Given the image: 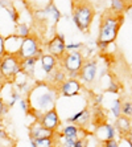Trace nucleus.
Here are the masks:
<instances>
[{
	"label": "nucleus",
	"mask_w": 132,
	"mask_h": 147,
	"mask_svg": "<svg viewBox=\"0 0 132 147\" xmlns=\"http://www.w3.org/2000/svg\"><path fill=\"white\" fill-rule=\"evenodd\" d=\"M58 98L60 97H58L57 86L52 85L45 80H37L29 94L27 96L31 106L27 115H31L34 118V121H38L41 114L57 106Z\"/></svg>",
	"instance_id": "f257e3e1"
},
{
	"label": "nucleus",
	"mask_w": 132,
	"mask_h": 147,
	"mask_svg": "<svg viewBox=\"0 0 132 147\" xmlns=\"http://www.w3.org/2000/svg\"><path fill=\"white\" fill-rule=\"evenodd\" d=\"M123 23H124V16L115 15L110 11L105 12L101 17L96 42H103L107 45L114 44Z\"/></svg>",
	"instance_id": "f03ea898"
},
{
	"label": "nucleus",
	"mask_w": 132,
	"mask_h": 147,
	"mask_svg": "<svg viewBox=\"0 0 132 147\" xmlns=\"http://www.w3.org/2000/svg\"><path fill=\"white\" fill-rule=\"evenodd\" d=\"M95 17V8L88 0H73L71 21L79 32L88 33Z\"/></svg>",
	"instance_id": "7ed1b4c3"
},
{
	"label": "nucleus",
	"mask_w": 132,
	"mask_h": 147,
	"mask_svg": "<svg viewBox=\"0 0 132 147\" xmlns=\"http://www.w3.org/2000/svg\"><path fill=\"white\" fill-rule=\"evenodd\" d=\"M62 17L61 11L58 9L53 0H49L42 8H36L33 11V19L38 23H42L46 27L56 28Z\"/></svg>",
	"instance_id": "20e7f679"
},
{
	"label": "nucleus",
	"mask_w": 132,
	"mask_h": 147,
	"mask_svg": "<svg viewBox=\"0 0 132 147\" xmlns=\"http://www.w3.org/2000/svg\"><path fill=\"white\" fill-rule=\"evenodd\" d=\"M83 62L85 57L82 55V51L66 52V55L60 61V66L66 72L69 78H78V72L81 70Z\"/></svg>",
	"instance_id": "39448f33"
},
{
	"label": "nucleus",
	"mask_w": 132,
	"mask_h": 147,
	"mask_svg": "<svg viewBox=\"0 0 132 147\" xmlns=\"http://www.w3.org/2000/svg\"><path fill=\"white\" fill-rule=\"evenodd\" d=\"M20 58L13 55H4L0 57V76L5 81H13L21 73Z\"/></svg>",
	"instance_id": "423d86ee"
},
{
	"label": "nucleus",
	"mask_w": 132,
	"mask_h": 147,
	"mask_svg": "<svg viewBox=\"0 0 132 147\" xmlns=\"http://www.w3.org/2000/svg\"><path fill=\"white\" fill-rule=\"evenodd\" d=\"M45 52L41 47V41L40 38L36 36L34 33H32L31 36L23 38L21 41V47L20 51L17 53V57L20 60H24V58H31V57H38L44 55Z\"/></svg>",
	"instance_id": "0eeeda50"
},
{
	"label": "nucleus",
	"mask_w": 132,
	"mask_h": 147,
	"mask_svg": "<svg viewBox=\"0 0 132 147\" xmlns=\"http://www.w3.org/2000/svg\"><path fill=\"white\" fill-rule=\"evenodd\" d=\"M99 64L94 58H86L81 70L78 72V80L83 86H91L95 84L99 74Z\"/></svg>",
	"instance_id": "6e6552de"
},
{
	"label": "nucleus",
	"mask_w": 132,
	"mask_h": 147,
	"mask_svg": "<svg viewBox=\"0 0 132 147\" xmlns=\"http://www.w3.org/2000/svg\"><path fill=\"white\" fill-rule=\"evenodd\" d=\"M46 53L56 57L58 61H61V58L66 55V37L62 32H56L53 37H50L46 41Z\"/></svg>",
	"instance_id": "1a4fd4ad"
},
{
	"label": "nucleus",
	"mask_w": 132,
	"mask_h": 147,
	"mask_svg": "<svg viewBox=\"0 0 132 147\" xmlns=\"http://www.w3.org/2000/svg\"><path fill=\"white\" fill-rule=\"evenodd\" d=\"M83 90V85L78 78H66L60 86H57L58 97L61 98H74Z\"/></svg>",
	"instance_id": "9d476101"
},
{
	"label": "nucleus",
	"mask_w": 132,
	"mask_h": 147,
	"mask_svg": "<svg viewBox=\"0 0 132 147\" xmlns=\"http://www.w3.org/2000/svg\"><path fill=\"white\" fill-rule=\"evenodd\" d=\"M91 135L98 140V142L105 143V142H107V140L116 139L118 133H116L115 127H114V123L103 122V123H99V125L95 126V129L91 133Z\"/></svg>",
	"instance_id": "9b49d317"
},
{
	"label": "nucleus",
	"mask_w": 132,
	"mask_h": 147,
	"mask_svg": "<svg viewBox=\"0 0 132 147\" xmlns=\"http://www.w3.org/2000/svg\"><path fill=\"white\" fill-rule=\"evenodd\" d=\"M37 122L40 123L42 127L53 131V133L58 131L60 127H61V118H60L57 107H53V109L45 111L44 114H41V117L38 118Z\"/></svg>",
	"instance_id": "f8f14e48"
},
{
	"label": "nucleus",
	"mask_w": 132,
	"mask_h": 147,
	"mask_svg": "<svg viewBox=\"0 0 132 147\" xmlns=\"http://www.w3.org/2000/svg\"><path fill=\"white\" fill-rule=\"evenodd\" d=\"M91 119H92V111L88 107H83V109L75 111L74 114L69 115L66 118V123H71V125H75L78 127L86 129V126L91 122Z\"/></svg>",
	"instance_id": "ddd939ff"
},
{
	"label": "nucleus",
	"mask_w": 132,
	"mask_h": 147,
	"mask_svg": "<svg viewBox=\"0 0 132 147\" xmlns=\"http://www.w3.org/2000/svg\"><path fill=\"white\" fill-rule=\"evenodd\" d=\"M38 65H40L42 73L45 74V77H46V76L50 74L57 66H60V61H58L56 57H53L52 55H49V53L45 52L44 55L38 58ZM45 77H44V80H45Z\"/></svg>",
	"instance_id": "4468645a"
},
{
	"label": "nucleus",
	"mask_w": 132,
	"mask_h": 147,
	"mask_svg": "<svg viewBox=\"0 0 132 147\" xmlns=\"http://www.w3.org/2000/svg\"><path fill=\"white\" fill-rule=\"evenodd\" d=\"M21 41H23V38H20L15 33L8 34L7 37H4V52H5V55L17 56L21 47Z\"/></svg>",
	"instance_id": "2eb2a0df"
},
{
	"label": "nucleus",
	"mask_w": 132,
	"mask_h": 147,
	"mask_svg": "<svg viewBox=\"0 0 132 147\" xmlns=\"http://www.w3.org/2000/svg\"><path fill=\"white\" fill-rule=\"evenodd\" d=\"M12 82L15 84V88H16V90L20 93L21 96H23V94H27L28 96L34 85V84H32L31 77H28V76L24 74V73H20Z\"/></svg>",
	"instance_id": "dca6fc26"
},
{
	"label": "nucleus",
	"mask_w": 132,
	"mask_h": 147,
	"mask_svg": "<svg viewBox=\"0 0 132 147\" xmlns=\"http://www.w3.org/2000/svg\"><path fill=\"white\" fill-rule=\"evenodd\" d=\"M54 135H56V133L42 127L37 121H34L31 126H29V139H32V140L42 139V138H50V137H54Z\"/></svg>",
	"instance_id": "f3484780"
},
{
	"label": "nucleus",
	"mask_w": 132,
	"mask_h": 147,
	"mask_svg": "<svg viewBox=\"0 0 132 147\" xmlns=\"http://www.w3.org/2000/svg\"><path fill=\"white\" fill-rule=\"evenodd\" d=\"M37 64H38V57H31V58H24V60H21L20 61L21 73L27 74L28 77H31V78H34Z\"/></svg>",
	"instance_id": "a211bd4d"
},
{
	"label": "nucleus",
	"mask_w": 132,
	"mask_h": 147,
	"mask_svg": "<svg viewBox=\"0 0 132 147\" xmlns=\"http://www.w3.org/2000/svg\"><path fill=\"white\" fill-rule=\"evenodd\" d=\"M66 78H68L66 72H65L61 66H57L50 74H48L45 77V81H48L49 84H52V85H54V86H60Z\"/></svg>",
	"instance_id": "6ab92c4d"
},
{
	"label": "nucleus",
	"mask_w": 132,
	"mask_h": 147,
	"mask_svg": "<svg viewBox=\"0 0 132 147\" xmlns=\"http://www.w3.org/2000/svg\"><path fill=\"white\" fill-rule=\"evenodd\" d=\"M114 127H115L116 133L120 135V137H124L129 133V127H131V119L127 118L124 115H120L119 118H116L115 122H114Z\"/></svg>",
	"instance_id": "aec40b11"
},
{
	"label": "nucleus",
	"mask_w": 132,
	"mask_h": 147,
	"mask_svg": "<svg viewBox=\"0 0 132 147\" xmlns=\"http://www.w3.org/2000/svg\"><path fill=\"white\" fill-rule=\"evenodd\" d=\"M125 9H127V4L124 0H110V12L124 16Z\"/></svg>",
	"instance_id": "412c9836"
},
{
	"label": "nucleus",
	"mask_w": 132,
	"mask_h": 147,
	"mask_svg": "<svg viewBox=\"0 0 132 147\" xmlns=\"http://www.w3.org/2000/svg\"><path fill=\"white\" fill-rule=\"evenodd\" d=\"M32 33H33V32H32L31 25L27 24V23H17V24L15 25V34L19 36L20 38H25V37H28V36H31Z\"/></svg>",
	"instance_id": "4be33fe9"
},
{
	"label": "nucleus",
	"mask_w": 132,
	"mask_h": 147,
	"mask_svg": "<svg viewBox=\"0 0 132 147\" xmlns=\"http://www.w3.org/2000/svg\"><path fill=\"white\" fill-rule=\"evenodd\" d=\"M122 99L116 97V98L111 99V102H110V106H109V111L114 118H119V117L122 115Z\"/></svg>",
	"instance_id": "5701e85b"
},
{
	"label": "nucleus",
	"mask_w": 132,
	"mask_h": 147,
	"mask_svg": "<svg viewBox=\"0 0 132 147\" xmlns=\"http://www.w3.org/2000/svg\"><path fill=\"white\" fill-rule=\"evenodd\" d=\"M34 143H36V147H58L57 146V140H56L54 137L36 139L34 140Z\"/></svg>",
	"instance_id": "b1692460"
},
{
	"label": "nucleus",
	"mask_w": 132,
	"mask_h": 147,
	"mask_svg": "<svg viewBox=\"0 0 132 147\" xmlns=\"http://www.w3.org/2000/svg\"><path fill=\"white\" fill-rule=\"evenodd\" d=\"M66 48V52H74V51H82L85 48V44L82 41H69L65 45Z\"/></svg>",
	"instance_id": "393cba45"
},
{
	"label": "nucleus",
	"mask_w": 132,
	"mask_h": 147,
	"mask_svg": "<svg viewBox=\"0 0 132 147\" xmlns=\"http://www.w3.org/2000/svg\"><path fill=\"white\" fill-rule=\"evenodd\" d=\"M122 115L132 119V101L127 99L122 102Z\"/></svg>",
	"instance_id": "a878e982"
},
{
	"label": "nucleus",
	"mask_w": 132,
	"mask_h": 147,
	"mask_svg": "<svg viewBox=\"0 0 132 147\" xmlns=\"http://www.w3.org/2000/svg\"><path fill=\"white\" fill-rule=\"evenodd\" d=\"M5 12L8 13L9 19L13 21L15 24H17V23H19V20H20V13H19L17 8L15 7V4H13V5H11L9 8H7V9H5Z\"/></svg>",
	"instance_id": "bb28decb"
},
{
	"label": "nucleus",
	"mask_w": 132,
	"mask_h": 147,
	"mask_svg": "<svg viewBox=\"0 0 132 147\" xmlns=\"http://www.w3.org/2000/svg\"><path fill=\"white\" fill-rule=\"evenodd\" d=\"M9 97L11 98H9V101H8V103H7L8 107H13L15 105H16V102H19V101L23 98V96H21L17 90H12V93H11Z\"/></svg>",
	"instance_id": "cd10ccee"
},
{
	"label": "nucleus",
	"mask_w": 132,
	"mask_h": 147,
	"mask_svg": "<svg viewBox=\"0 0 132 147\" xmlns=\"http://www.w3.org/2000/svg\"><path fill=\"white\" fill-rule=\"evenodd\" d=\"M106 92L111 93V94H118V93L120 92V85H119L116 81H110L109 86L106 88Z\"/></svg>",
	"instance_id": "c85d7f7f"
},
{
	"label": "nucleus",
	"mask_w": 132,
	"mask_h": 147,
	"mask_svg": "<svg viewBox=\"0 0 132 147\" xmlns=\"http://www.w3.org/2000/svg\"><path fill=\"white\" fill-rule=\"evenodd\" d=\"M94 105L96 107H102L103 102H105V94L103 93H98V94H94Z\"/></svg>",
	"instance_id": "c756f323"
},
{
	"label": "nucleus",
	"mask_w": 132,
	"mask_h": 147,
	"mask_svg": "<svg viewBox=\"0 0 132 147\" xmlns=\"http://www.w3.org/2000/svg\"><path fill=\"white\" fill-rule=\"evenodd\" d=\"M19 105H20V109L23 110L24 113L27 114L28 113V110H29V102H28V99H27V97H23V98L19 101Z\"/></svg>",
	"instance_id": "7c9ffc66"
},
{
	"label": "nucleus",
	"mask_w": 132,
	"mask_h": 147,
	"mask_svg": "<svg viewBox=\"0 0 132 147\" xmlns=\"http://www.w3.org/2000/svg\"><path fill=\"white\" fill-rule=\"evenodd\" d=\"M90 135V134H88ZM88 135L86 138H81V139L75 140V143L73 147H88Z\"/></svg>",
	"instance_id": "2f4dec72"
},
{
	"label": "nucleus",
	"mask_w": 132,
	"mask_h": 147,
	"mask_svg": "<svg viewBox=\"0 0 132 147\" xmlns=\"http://www.w3.org/2000/svg\"><path fill=\"white\" fill-rule=\"evenodd\" d=\"M8 110H9V107L7 106V103H4L3 98H0V119L3 118V115L8 113Z\"/></svg>",
	"instance_id": "473e14b6"
},
{
	"label": "nucleus",
	"mask_w": 132,
	"mask_h": 147,
	"mask_svg": "<svg viewBox=\"0 0 132 147\" xmlns=\"http://www.w3.org/2000/svg\"><path fill=\"white\" fill-rule=\"evenodd\" d=\"M102 147H119V142L116 139L107 140L105 143H102Z\"/></svg>",
	"instance_id": "72a5a7b5"
},
{
	"label": "nucleus",
	"mask_w": 132,
	"mask_h": 147,
	"mask_svg": "<svg viewBox=\"0 0 132 147\" xmlns=\"http://www.w3.org/2000/svg\"><path fill=\"white\" fill-rule=\"evenodd\" d=\"M11 5H13V1H12V0H0V7L3 8V9H7Z\"/></svg>",
	"instance_id": "f704fd0d"
},
{
	"label": "nucleus",
	"mask_w": 132,
	"mask_h": 147,
	"mask_svg": "<svg viewBox=\"0 0 132 147\" xmlns=\"http://www.w3.org/2000/svg\"><path fill=\"white\" fill-rule=\"evenodd\" d=\"M5 55V52H4V36L0 33V57H3Z\"/></svg>",
	"instance_id": "c9c22d12"
},
{
	"label": "nucleus",
	"mask_w": 132,
	"mask_h": 147,
	"mask_svg": "<svg viewBox=\"0 0 132 147\" xmlns=\"http://www.w3.org/2000/svg\"><path fill=\"white\" fill-rule=\"evenodd\" d=\"M124 17H128L129 20H132V4L131 5H127V9L124 12Z\"/></svg>",
	"instance_id": "e433bc0d"
},
{
	"label": "nucleus",
	"mask_w": 132,
	"mask_h": 147,
	"mask_svg": "<svg viewBox=\"0 0 132 147\" xmlns=\"http://www.w3.org/2000/svg\"><path fill=\"white\" fill-rule=\"evenodd\" d=\"M8 138V134L5 130H3V129H0V139H7Z\"/></svg>",
	"instance_id": "4c0bfd02"
},
{
	"label": "nucleus",
	"mask_w": 132,
	"mask_h": 147,
	"mask_svg": "<svg viewBox=\"0 0 132 147\" xmlns=\"http://www.w3.org/2000/svg\"><path fill=\"white\" fill-rule=\"evenodd\" d=\"M125 1V4H127V5H131L132 4V0H124Z\"/></svg>",
	"instance_id": "58836bf2"
},
{
	"label": "nucleus",
	"mask_w": 132,
	"mask_h": 147,
	"mask_svg": "<svg viewBox=\"0 0 132 147\" xmlns=\"http://www.w3.org/2000/svg\"><path fill=\"white\" fill-rule=\"evenodd\" d=\"M31 140V147H36V143H34V140H32V139H29Z\"/></svg>",
	"instance_id": "ea45409f"
},
{
	"label": "nucleus",
	"mask_w": 132,
	"mask_h": 147,
	"mask_svg": "<svg viewBox=\"0 0 132 147\" xmlns=\"http://www.w3.org/2000/svg\"><path fill=\"white\" fill-rule=\"evenodd\" d=\"M48 1H49V0H45V3H48Z\"/></svg>",
	"instance_id": "a19ab883"
},
{
	"label": "nucleus",
	"mask_w": 132,
	"mask_h": 147,
	"mask_svg": "<svg viewBox=\"0 0 132 147\" xmlns=\"http://www.w3.org/2000/svg\"><path fill=\"white\" fill-rule=\"evenodd\" d=\"M11 147H16V146H15V144H13V146H11Z\"/></svg>",
	"instance_id": "79ce46f5"
},
{
	"label": "nucleus",
	"mask_w": 132,
	"mask_h": 147,
	"mask_svg": "<svg viewBox=\"0 0 132 147\" xmlns=\"http://www.w3.org/2000/svg\"><path fill=\"white\" fill-rule=\"evenodd\" d=\"M58 147H62V146H58Z\"/></svg>",
	"instance_id": "37998d69"
}]
</instances>
